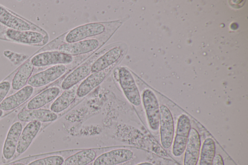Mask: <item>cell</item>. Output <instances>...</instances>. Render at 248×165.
Wrapping results in <instances>:
<instances>
[{"label":"cell","instance_id":"1","mask_svg":"<svg viewBox=\"0 0 248 165\" xmlns=\"http://www.w3.org/2000/svg\"><path fill=\"white\" fill-rule=\"evenodd\" d=\"M125 21V18L112 21L91 22L78 26L57 38L56 47L63 43H73L99 37L110 30L119 29Z\"/></svg>","mask_w":248,"mask_h":165},{"label":"cell","instance_id":"2","mask_svg":"<svg viewBox=\"0 0 248 165\" xmlns=\"http://www.w3.org/2000/svg\"><path fill=\"white\" fill-rule=\"evenodd\" d=\"M118 28L110 30L103 35L95 38L73 43H63L58 45L54 50H58L73 57L83 56L87 58L102 45L105 44L113 35Z\"/></svg>","mask_w":248,"mask_h":165},{"label":"cell","instance_id":"3","mask_svg":"<svg viewBox=\"0 0 248 165\" xmlns=\"http://www.w3.org/2000/svg\"><path fill=\"white\" fill-rule=\"evenodd\" d=\"M114 76L127 100L135 106H139L141 103V96L131 71L125 66H117Z\"/></svg>","mask_w":248,"mask_h":165},{"label":"cell","instance_id":"4","mask_svg":"<svg viewBox=\"0 0 248 165\" xmlns=\"http://www.w3.org/2000/svg\"><path fill=\"white\" fill-rule=\"evenodd\" d=\"M112 45H109L93 53L87 60L70 72L62 81L61 88L68 90L80 83L91 74V68L95 60Z\"/></svg>","mask_w":248,"mask_h":165},{"label":"cell","instance_id":"5","mask_svg":"<svg viewBox=\"0 0 248 165\" xmlns=\"http://www.w3.org/2000/svg\"><path fill=\"white\" fill-rule=\"evenodd\" d=\"M127 45L124 43L113 44L110 48L93 63L91 73L105 70L118 61H122L127 52Z\"/></svg>","mask_w":248,"mask_h":165},{"label":"cell","instance_id":"6","mask_svg":"<svg viewBox=\"0 0 248 165\" xmlns=\"http://www.w3.org/2000/svg\"><path fill=\"white\" fill-rule=\"evenodd\" d=\"M34 67H41L57 65H70L74 57L58 50H46L33 56L30 60Z\"/></svg>","mask_w":248,"mask_h":165},{"label":"cell","instance_id":"7","mask_svg":"<svg viewBox=\"0 0 248 165\" xmlns=\"http://www.w3.org/2000/svg\"><path fill=\"white\" fill-rule=\"evenodd\" d=\"M141 100L150 129L153 131L158 130L159 127L160 107L155 94L149 89H145L142 93Z\"/></svg>","mask_w":248,"mask_h":165},{"label":"cell","instance_id":"8","mask_svg":"<svg viewBox=\"0 0 248 165\" xmlns=\"http://www.w3.org/2000/svg\"><path fill=\"white\" fill-rule=\"evenodd\" d=\"M191 128L189 117L186 114H181L177 120L176 134L173 142L172 153L174 156H181L185 150Z\"/></svg>","mask_w":248,"mask_h":165},{"label":"cell","instance_id":"9","mask_svg":"<svg viewBox=\"0 0 248 165\" xmlns=\"http://www.w3.org/2000/svg\"><path fill=\"white\" fill-rule=\"evenodd\" d=\"M67 70V66L65 65L50 66L32 75L27 84L34 88L45 86L60 78L65 73Z\"/></svg>","mask_w":248,"mask_h":165},{"label":"cell","instance_id":"10","mask_svg":"<svg viewBox=\"0 0 248 165\" xmlns=\"http://www.w3.org/2000/svg\"><path fill=\"white\" fill-rule=\"evenodd\" d=\"M159 128L161 144L163 148L168 149L173 142L174 126L171 113L164 105L160 106Z\"/></svg>","mask_w":248,"mask_h":165},{"label":"cell","instance_id":"11","mask_svg":"<svg viewBox=\"0 0 248 165\" xmlns=\"http://www.w3.org/2000/svg\"><path fill=\"white\" fill-rule=\"evenodd\" d=\"M121 61H118L105 70L91 73L78 86L77 97L81 98L89 94L104 81L108 74Z\"/></svg>","mask_w":248,"mask_h":165},{"label":"cell","instance_id":"12","mask_svg":"<svg viewBox=\"0 0 248 165\" xmlns=\"http://www.w3.org/2000/svg\"><path fill=\"white\" fill-rule=\"evenodd\" d=\"M133 152L127 149H118L106 152L96 157L93 165H117L130 160Z\"/></svg>","mask_w":248,"mask_h":165},{"label":"cell","instance_id":"13","mask_svg":"<svg viewBox=\"0 0 248 165\" xmlns=\"http://www.w3.org/2000/svg\"><path fill=\"white\" fill-rule=\"evenodd\" d=\"M22 129V124L19 121L14 122L9 129L2 151V156L6 160H11L15 156Z\"/></svg>","mask_w":248,"mask_h":165},{"label":"cell","instance_id":"14","mask_svg":"<svg viewBox=\"0 0 248 165\" xmlns=\"http://www.w3.org/2000/svg\"><path fill=\"white\" fill-rule=\"evenodd\" d=\"M201 138L197 130L191 128L186 143L184 165H196L201 149Z\"/></svg>","mask_w":248,"mask_h":165},{"label":"cell","instance_id":"15","mask_svg":"<svg viewBox=\"0 0 248 165\" xmlns=\"http://www.w3.org/2000/svg\"><path fill=\"white\" fill-rule=\"evenodd\" d=\"M42 123L38 121L29 122L23 128L17 145L16 152H25L40 130Z\"/></svg>","mask_w":248,"mask_h":165},{"label":"cell","instance_id":"16","mask_svg":"<svg viewBox=\"0 0 248 165\" xmlns=\"http://www.w3.org/2000/svg\"><path fill=\"white\" fill-rule=\"evenodd\" d=\"M33 92V87L26 85L13 94L6 97L0 104V109L3 111H7L16 108L27 101Z\"/></svg>","mask_w":248,"mask_h":165},{"label":"cell","instance_id":"17","mask_svg":"<svg viewBox=\"0 0 248 165\" xmlns=\"http://www.w3.org/2000/svg\"><path fill=\"white\" fill-rule=\"evenodd\" d=\"M17 117L22 122L38 121L42 123L53 121L57 119L58 115L50 109L41 108L22 110L18 113Z\"/></svg>","mask_w":248,"mask_h":165},{"label":"cell","instance_id":"18","mask_svg":"<svg viewBox=\"0 0 248 165\" xmlns=\"http://www.w3.org/2000/svg\"><path fill=\"white\" fill-rule=\"evenodd\" d=\"M7 37L11 40L26 44H38L42 43L45 34L36 30H17L8 29Z\"/></svg>","mask_w":248,"mask_h":165},{"label":"cell","instance_id":"19","mask_svg":"<svg viewBox=\"0 0 248 165\" xmlns=\"http://www.w3.org/2000/svg\"><path fill=\"white\" fill-rule=\"evenodd\" d=\"M61 89L57 86L48 88L31 98L27 103V109L41 108L46 104L54 101L59 95Z\"/></svg>","mask_w":248,"mask_h":165},{"label":"cell","instance_id":"20","mask_svg":"<svg viewBox=\"0 0 248 165\" xmlns=\"http://www.w3.org/2000/svg\"><path fill=\"white\" fill-rule=\"evenodd\" d=\"M0 23L9 29L17 30H31V26L26 20L12 14L0 5Z\"/></svg>","mask_w":248,"mask_h":165},{"label":"cell","instance_id":"21","mask_svg":"<svg viewBox=\"0 0 248 165\" xmlns=\"http://www.w3.org/2000/svg\"><path fill=\"white\" fill-rule=\"evenodd\" d=\"M77 85L70 89L64 90L52 102L50 106V110L57 114L66 109L77 98Z\"/></svg>","mask_w":248,"mask_h":165},{"label":"cell","instance_id":"22","mask_svg":"<svg viewBox=\"0 0 248 165\" xmlns=\"http://www.w3.org/2000/svg\"><path fill=\"white\" fill-rule=\"evenodd\" d=\"M33 69L34 66L30 60L22 65L12 79V88L17 91L25 87L31 76Z\"/></svg>","mask_w":248,"mask_h":165},{"label":"cell","instance_id":"23","mask_svg":"<svg viewBox=\"0 0 248 165\" xmlns=\"http://www.w3.org/2000/svg\"><path fill=\"white\" fill-rule=\"evenodd\" d=\"M96 153L92 149L84 150L71 155L64 160L62 165H87L93 161Z\"/></svg>","mask_w":248,"mask_h":165},{"label":"cell","instance_id":"24","mask_svg":"<svg viewBox=\"0 0 248 165\" xmlns=\"http://www.w3.org/2000/svg\"><path fill=\"white\" fill-rule=\"evenodd\" d=\"M216 145L211 137L203 141L201 150L199 165H212L215 155Z\"/></svg>","mask_w":248,"mask_h":165},{"label":"cell","instance_id":"25","mask_svg":"<svg viewBox=\"0 0 248 165\" xmlns=\"http://www.w3.org/2000/svg\"><path fill=\"white\" fill-rule=\"evenodd\" d=\"M64 160L62 156L55 155L32 161L27 165H62Z\"/></svg>","mask_w":248,"mask_h":165},{"label":"cell","instance_id":"26","mask_svg":"<svg viewBox=\"0 0 248 165\" xmlns=\"http://www.w3.org/2000/svg\"><path fill=\"white\" fill-rule=\"evenodd\" d=\"M11 87V83L7 80L0 83V104L6 98Z\"/></svg>","mask_w":248,"mask_h":165},{"label":"cell","instance_id":"27","mask_svg":"<svg viewBox=\"0 0 248 165\" xmlns=\"http://www.w3.org/2000/svg\"><path fill=\"white\" fill-rule=\"evenodd\" d=\"M212 165H224L223 158L220 154L215 155Z\"/></svg>","mask_w":248,"mask_h":165},{"label":"cell","instance_id":"28","mask_svg":"<svg viewBox=\"0 0 248 165\" xmlns=\"http://www.w3.org/2000/svg\"><path fill=\"white\" fill-rule=\"evenodd\" d=\"M136 165H154L153 164L150 162H143L138 164Z\"/></svg>","mask_w":248,"mask_h":165},{"label":"cell","instance_id":"29","mask_svg":"<svg viewBox=\"0 0 248 165\" xmlns=\"http://www.w3.org/2000/svg\"><path fill=\"white\" fill-rule=\"evenodd\" d=\"M11 165H25V164H24L22 163H17L12 164Z\"/></svg>","mask_w":248,"mask_h":165},{"label":"cell","instance_id":"30","mask_svg":"<svg viewBox=\"0 0 248 165\" xmlns=\"http://www.w3.org/2000/svg\"><path fill=\"white\" fill-rule=\"evenodd\" d=\"M3 111L0 109V118L2 116Z\"/></svg>","mask_w":248,"mask_h":165}]
</instances>
